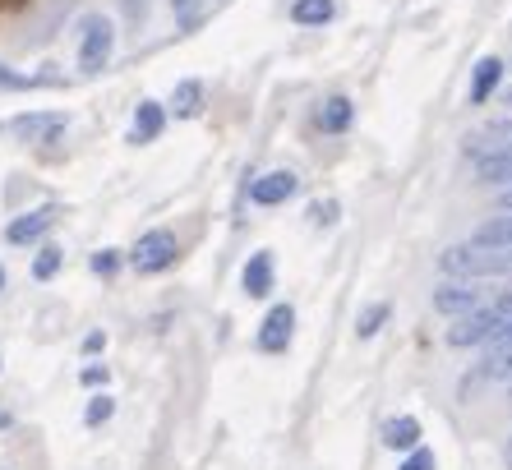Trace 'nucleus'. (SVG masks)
<instances>
[{"instance_id":"obj_21","label":"nucleus","mask_w":512,"mask_h":470,"mask_svg":"<svg viewBox=\"0 0 512 470\" xmlns=\"http://www.w3.org/2000/svg\"><path fill=\"white\" fill-rule=\"evenodd\" d=\"M60 259H65V254H60L56 245H47V249H42V254H37V259H33V277H37V282H51V277H56V272H60Z\"/></svg>"},{"instance_id":"obj_1","label":"nucleus","mask_w":512,"mask_h":470,"mask_svg":"<svg viewBox=\"0 0 512 470\" xmlns=\"http://www.w3.org/2000/svg\"><path fill=\"white\" fill-rule=\"evenodd\" d=\"M443 272H453L457 282H471V277H503L512 272V249L499 245H457L443 254Z\"/></svg>"},{"instance_id":"obj_27","label":"nucleus","mask_w":512,"mask_h":470,"mask_svg":"<svg viewBox=\"0 0 512 470\" xmlns=\"http://www.w3.org/2000/svg\"><path fill=\"white\" fill-rule=\"evenodd\" d=\"M102 346H107V332H88V337H84V351L88 355H97Z\"/></svg>"},{"instance_id":"obj_28","label":"nucleus","mask_w":512,"mask_h":470,"mask_svg":"<svg viewBox=\"0 0 512 470\" xmlns=\"http://www.w3.org/2000/svg\"><path fill=\"white\" fill-rule=\"evenodd\" d=\"M503 208H508V212H512V189H508V194H503Z\"/></svg>"},{"instance_id":"obj_18","label":"nucleus","mask_w":512,"mask_h":470,"mask_svg":"<svg viewBox=\"0 0 512 470\" xmlns=\"http://www.w3.org/2000/svg\"><path fill=\"white\" fill-rule=\"evenodd\" d=\"M476 245H499V249H512V212H503V217H494V222L480 226Z\"/></svg>"},{"instance_id":"obj_24","label":"nucleus","mask_w":512,"mask_h":470,"mask_svg":"<svg viewBox=\"0 0 512 470\" xmlns=\"http://www.w3.org/2000/svg\"><path fill=\"white\" fill-rule=\"evenodd\" d=\"M116 268H120V254H116V249H97V254H93V272H97V277H111Z\"/></svg>"},{"instance_id":"obj_8","label":"nucleus","mask_w":512,"mask_h":470,"mask_svg":"<svg viewBox=\"0 0 512 470\" xmlns=\"http://www.w3.org/2000/svg\"><path fill=\"white\" fill-rule=\"evenodd\" d=\"M296 194V176L291 171H268V176H259L250 185V199L263 203V208H273V203H286Z\"/></svg>"},{"instance_id":"obj_15","label":"nucleus","mask_w":512,"mask_h":470,"mask_svg":"<svg viewBox=\"0 0 512 470\" xmlns=\"http://www.w3.org/2000/svg\"><path fill=\"white\" fill-rule=\"evenodd\" d=\"M268 286H273V254H254V259L245 263V295L263 300Z\"/></svg>"},{"instance_id":"obj_6","label":"nucleus","mask_w":512,"mask_h":470,"mask_svg":"<svg viewBox=\"0 0 512 470\" xmlns=\"http://www.w3.org/2000/svg\"><path fill=\"white\" fill-rule=\"evenodd\" d=\"M56 212L60 208H37V212H24V217H14L10 226H5V240L10 245H33V240H42V235L51 231V222H56Z\"/></svg>"},{"instance_id":"obj_13","label":"nucleus","mask_w":512,"mask_h":470,"mask_svg":"<svg viewBox=\"0 0 512 470\" xmlns=\"http://www.w3.org/2000/svg\"><path fill=\"white\" fill-rule=\"evenodd\" d=\"M203 111V83L199 79H180L176 93H171V116L194 120Z\"/></svg>"},{"instance_id":"obj_5","label":"nucleus","mask_w":512,"mask_h":470,"mask_svg":"<svg viewBox=\"0 0 512 470\" xmlns=\"http://www.w3.org/2000/svg\"><path fill=\"white\" fill-rule=\"evenodd\" d=\"M291 332H296V309L273 305L268 309V318H263V328H259V346L268 355H282L286 346H291Z\"/></svg>"},{"instance_id":"obj_9","label":"nucleus","mask_w":512,"mask_h":470,"mask_svg":"<svg viewBox=\"0 0 512 470\" xmlns=\"http://www.w3.org/2000/svg\"><path fill=\"white\" fill-rule=\"evenodd\" d=\"M480 374H485V378H508L512 374V318L503 323L499 337H489V351H485Z\"/></svg>"},{"instance_id":"obj_11","label":"nucleus","mask_w":512,"mask_h":470,"mask_svg":"<svg viewBox=\"0 0 512 470\" xmlns=\"http://www.w3.org/2000/svg\"><path fill=\"white\" fill-rule=\"evenodd\" d=\"M383 443L397 447V452H416L420 447V420L416 415H393L383 424Z\"/></svg>"},{"instance_id":"obj_16","label":"nucleus","mask_w":512,"mask_h":470,"mask_svg":"<svg viewBox=\"0 0 512 470\" xmlns=\"http://www.w3.org/2000/svg\"><path fill=\"white\" fill-rule=\"evenodd\" d=\"M333 14H337L333 0H296V5H291V19H296V24H305V28L328 24Z\"/></svg>"},{"instance_id":"obj_14","label":"nucleus","mask_w":512,"mask_h":470,"mask_svg":"<svg viewBox=\"0 0 512 470\" xmlns=\"http://www.w3.org/2000/svg\"><path fill=\"white\" fill-rule=\"evenodd\" d=\"M162 125H167V111L157 102H139V111H134V143H153L157 134H162Z\"/></svg>"},{"instance_id":"obj_23","label":"nucleus","mask_w":512,"mask_h":470,"mask_svg":"<svg viewBox=\"0 0 512 470\" xmlns=\"http://www.w3.org/2000/svg\"><path fill=\"white\" fill-rule=\"evenodd\" d=\"M111 411H116V401H111V397H107V392H97V397H93V401H88V411H84V420H88V424H93V429H97V424H107V420H111Z\"/></svg>"},{"instance_id":"obj_29","label":"nucleus","mask_w":512,"mask_h":470,"mask_svg":"<svg viewBox=\"0 0 512 470\" xmlns=\"http://www.w3.org/2000/svg\"><path fill=\"white\" fill-rule=\"evenodd\" d=\"M0 429H10V415H5V411H0Z\"/></svg>"},{"instance_id":"obj_25","label":"nucleus","mask_w":512,"mask_h":470,"mask_svg":"<svg viewBox=\"0 0 512 470\" xmlns=\"http://www.w3.org/2000/svg\"><path fill=\"white\" fill-rule=\"evenodd\" d=\"M402 470H434V452H429V447H416V452L402 461Z\"/></svg>"},{"instance_id":"obj_19","label":"nucleus","mask_w":512,"mask_h":470,"mask_svg":"<svg viewBox=\"0 0 512 470\" xmlns=\"http://www.w3.org/2000/svg\"><path fill=\"white\" fill-rule=\"evenodd\" d=\"M388 314H393V305H388V300H379V305H365V309H360V318H356V337H374V332L388 323Z\"/></svg>"},{"instance_id":"obj_30","label":"nucleus","mask_w":512,"mask_h":470,"mask_svg":"<svg viewBox=\"0 0 512 470\" xmlns=\"http://www.w3.org/2000/svg\"><path fill=\"white\" fill-rule=\"evenodd\" d=\"M0 291H5V268H0Z\"/></svg>"},{"instance_id":"obj_26","label":"nucleus","mask_w":512,"mask_h":470,"mask_svg":"<svg viewBox=\"0 0 512 470\" xmlns=\"http://www.w3.org/2000/svg\"><path fill=\"white\" fill-rule=\"evenodd\" d=\"M84 383H88V388H102V383H107V369H102V365H88L84 369Z\"/></svg>"},{"instance_id":"obj_12","label":"nucleus","mask_w":512,"mask_h":470,"mask_svg":"<svg viewBox=\"0 0 512 470\" xmlns=\"http://www.w3.org/2000/svg\"><path fill=\"white\" fill-rule=\"evenodd\" d=\"M499 79H503V60L499 56H485L476 65V74H471V106H485L489 93L499 88Z\"/></svg>"},{"instance_id":"obj_22","label":"nucleus","mask_w":512,"mask_h":470,"mask_svg":"<svg viewBox=\"0 0 512 470\" xmlns=\"http://www.w3.org/2000/svg\"><path fill=\"white\" fill-rule=\"evenodd\" d=\"M42 83H51L47 74H19L0 65V88H42Z\"/></svg>"},{"instance_id":"obj_2","label":"nucleus","mask_w":512,"mask_h":470,"mask_svg":"<svg viewBox=\"0 0 512 470\" xmlns=\"http://www.w3.org/2000/svg\"><path fill=\"white\" fill-rule=\"evenodd\" d=\"M512 318V295H494L489 305H476L448 328V346H480V341L499 337L503 323Z\"/></svg>"},{"instance_id":"obj_3","label":"nucleus","mask_w":512,"mask_h":470,"mask_svg":"<svg viewBox=\"0 0 512 470\" xmlns=\"http://www.w3.org/2000/svg\"><path fill=\"white\" fill-rule=\"evenodd\" d=\"M111 47H116V28H111V19L107 14H88L84 28H79V70L84 74L107 70Z\"/></svg>"},{"instance_id":"obj_10","label":"nucleus","mask_w":512,"mask_h":470,"mask_svg":"<svg viewBox=\"0 0 512 470\" xmlns=\"http://www.w3.org/2000/svg\"><path fill=\"white\" fill-rule=\"evenodd\" d=\"M476 300H480V291L466 282H443L439 291H434V309H439V314H471Z\"/></svg>"},{"instance_id":"obj_20","label":"nucleus","mask_w":512,"mask_h":470,"mask_svg":"<svg viewBox=\"0 0 512 470\" xmlns=\"http://www.w3.org/2000/svg\"><path fill=\"white\" fill-rule=\"evenodd\" d=\"M171 10H176L180 28H199L208 19V0H171Z\"/></svg>"},{"instance_id":"obj_7","label":"nucleus","mask_w":512,"mask_h":470,"mask_svg":"<svg viewBox=\"0 0 512 470\" xmlns=\"http://www.w3.org/2000/svg\"><path fill=\"white\" fill-rule=\"evenodd\" d=\"M10 130L28 143H42V139H56V134L65 130V116H60V111H28V116L10 120Z\"/></svg>"},{"instance_id":"obj_4","label":"nucleus","mask_w":512,"mask_h":470,"mask_svg":"<svg viewBox=\"0 0 512 470\" xmlns=\"http://www.w3.org/2000/svg\"><path fill=\"white\" fill-rule=\"evenodd\" d=\"M176 254H180L176 235H171V231H148V235H139V245L130 249V268L143 272V277H153V272L171 268V263H176Z\"/></svg>"},{"instance_id":"obj_17","label":"nucleus","mask_w":512,"mask_h":470,"mask_svg":"<svg viewBox=\"0 0 512 470\" xmlns=\"http://www.w3.org/2000/svg\"><path fill=\"white\" fill-rule=\"evenodd\" d=\"M319 125L328 134H342L346 125H351V102H346V97H328V102H323V111H319Z\"/></svg>"}]
</instances>
